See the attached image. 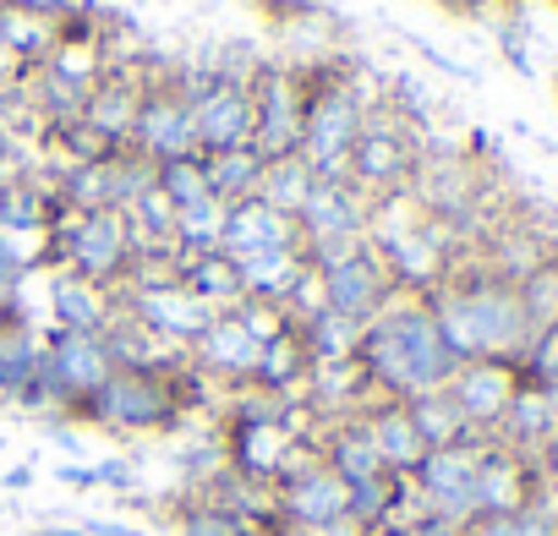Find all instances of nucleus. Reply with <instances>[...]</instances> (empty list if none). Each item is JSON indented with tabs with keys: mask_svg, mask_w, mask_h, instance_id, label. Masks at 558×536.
<instances>
[{
	"mask_svg": "<svg viewBox=\"0 0 558 536\" xmlns=\"http://www.w3.org/2000/svg\"><path fill=\"white\" fill-rule=\"evenodd\" d=\"M28 536H83V525L77 520H50V525H34Z\"/></svg>",
	"mask_w": 558,
	"mask_h": 536,
	"instance_id": "obj_43",
	"label": "nucleus"
},
{
	"mask_svg": "<svg viewBox=\"0 0 558 536\" xmlns=\"http://www.w3.org/2000/svg\"><path fill=\"white\" fill-rule=\"evenodd\" d=\"M405 536H465V525H454V520H438V514H416V520L405 525Z\"/></svg>",
	"mask_w": 558,
	"mask_h": 536,
	"instance_id": "obj_39",
	"label": "nucleus"
},
{
	"mask_svg": "<svg viewBox=\"0 0 558 536\" xmlns=\"http://www.w3.org/2000/svg\"><path fill=\"white\" fill-rule=\"evenodd\" d=\"M476 454H482V438L422 454V465L411 471L422 514H438V520H454V525L476 520Z\"/></svg>",
	"mask_w": 558,
	"mask_h": 536,
	"instance_id": "obj_9",
	"label": "nucleus"
},
{
	"mask_svg": "<svg viewBox=\"0 0 558 536\" xmlns=\"http://www.w3.org/2000/svg\"><path fill=\"white\" fill-rule=\"evenodd\" d=\"M356 367H362V378H367V389L378 400H416V394L449 389L460 362L444 345L427 302L411 296V291H395L389 307L362 324Z\"/></svg>",
	"mask_w": 558,
	"mask_h": 536,
	"instance_id": "obj_1",
	"label": "nucleus"
},
{
	"mask_svg": "<svg viewBox=\"0 0 558 536\" xmlns=\"http://www.w3.org/2000/svg\"><path fill=\"white\" fill-rule=\"evenodd\" d=\"M0 405H12V400H7V394H0Z\"/></svg>",
	"mask_w": 558,
	"mask_h": 536,
	"instance_id": "obj_47",
	"label": "nucleus"
},
{
	"mask_svg": "<svg viewBox=\"0 0 558 536\" xmlns=\"http://www.w3.org/2000/svg\"><path fill=\"white\" fill-rule=\"evenodd\" d=\"M56 482H66V487H77V492H94V487H99V471H94V465H56Z\"/></svg>",
	"mask_w": 558,
	"mask_h": 536,
	"instance_id": "obj_40",
	"label": "nucleus"
},
{
	"mask_svg": "<svg viewBox=\"0 0 558 536\" xmlns=\"http://www.w3.org/2000/svg\"><path fill=\"white\" fill-rule=\"evenodd\" d=\"M132 154H143L148 165L165 159H192L197 154V132H192V105L170 88V83H148L137 121H132Z\"/></svg>",
	"mask_w": 558,
	"mask_h": 536,
	"instance_id": "obj_11",
	"label": "nucleus"
},
{
	"mask_svg": "<svg viewBox=\"0 0 558 536\" xmlns=\"http://www.w3.org/2000/svg\"><path fill=\"white\" fill-rule=\"evenodd\" d=\"M175 285L186 291V296H197L208 313H230L235 302H241V268H235V257H225V252H181V268H175Z\"/></svg>",
	"mask_w": 558,
	"mask_h": 536,
	"instance_id": "obj_23",
	"label": "nucleus"
},
{
	"mask_svg": "<svg viewBox=\"0 0 558 536\" xmlns=\"http://www.w3.org/2000/svg\"><path fill=\"white\" fill-rule=\"evenodd\" d=\"M192 132H197V154H225L252 143V94L246 77H214V88L203 99H192Z\"/></svg>",
	"mask_w": 558,
	"mask_h": 536,
	"instance_id": "obj_16",
	"label": "nucleus"
},
{
	"mask_svg": "<svg viewBox=\"0 0 558 536\" xmlns=\"http://www.w3.org/2000/svg\"><path fill=\"white\" fill-rule=\"evenodd\" d=\"M12 154H17V137L0 126V175H12Z\"/></svg>",
	"mask_w": 558,
	"mask_h": 536,
	"instance_id": "obj_45",
	"label": "nucleus"
},
{
	"mask_svg": "<svg viewBox=\"0 0 558 536\" xmlns=\"http://www.w3.org/2000/svg\"><path fill=\"white\" fill-rule=\"evenodd\" d=\"M422 302H427L444 345L454 351V362H520V351L531 340L520 291L504 275H476V280L444 275Z\"/></svg>",
	"mask_w": 558,
	"mask_h": 536,
	"instance_id": "obj_2",
	"label": "nucleus"
},
{
	"mask_svg": "<svg viewBox=\"0 0 558 536\" xmlns=\"http://www.w3.org/2000/svg\"><path fill=\"white\" fill-rule=\"evenodd\" d=\"M0 230L45 235V186L34 175H0Z\"/></svg>",
	"mask_w": 558,
	"mask_h": 536,
	"instance_id": "obj_32",
	"label": "nucleus"
},
{
	"mask_svg": "<svg viewBox=\"0 0 558 536\" xmlns=\"http://www.w3.org/2000/svg\"><path fill=\"white\" fill-rule=\"evenodd\" d=\"M175 536H257V525H246V520H235V514H225L203 498H186L175 509Z\"/></svg>",
	"mask_w": 558,
	"mask_h": 536,
	"instance_id": "obj_36",
	"label": "nucleus"
},
{
	"mask_svg": "<svg viewBox=\"0 0 558 536\" xmlns=\"http://www.w3.org/2000/svg\"><path fill=\"white\" fill-rule=\"evenodd\" d=\"M77 525H83V536H148L143 525H132V520H105V514H83Z\"/></svg>",
	"mask_w": 558,
	"mask_h": 536,
	"instance_id": "obj_38",
	"label": "nucleus"
},
{
	"mask_svg": "<svg viewBox=\"0 0 558 536\" xmlns=\"http://www.w3.org/2000/svg\"><path fill=\"white\" fill-rule=\"evenodd\" d=\"M39 340H45L39 378H45L50 400L61 405V416L72 422V411H77L88 394L105 389V378L116 373V362H110V351H105L99 334H66V329H50V334H39Z\"/></svg>",
	"mask_w": 558,
	"mask_h": 536,
	"instance_id": "obj_8",
	"label": "nucleus"
},
{
	"mask_svg": "<svg viewBox=\"0 0 558 536\" xmlns=\"http://www.w3.org/2000/svg\"><path fill=\"white\" fill-rule=\"evenodd\" d=\"M252 94V148L263 159L302 148V77L291 61H257L246 77Z\"/></svg>",
	"mask_w": 558,
	"mask_h": 536,
	"instance_id": "obj_5",
	"label": "nucleus"
},
{
	"mask_svg": "<svg viewBox=\"0 0 558 536\" xmlns=\"http://www.w3.org/2000/svg\"><path fill=\"white\" fill-rule=\"evenodd\" d=\"M56 23L50 17H34V12H17L0 0V56H7L17 72H34L50 50H56Z\"/></svg>",
	"mask_w": 558,
	"mask_h": 536,
	"instance_id": "obj_26",
	"label": "nucleus"
},
{
	"mask_svg": "<svg viewBox=\"0 0 558 536\" xmlns=\"http://www.w3.org/2000/svg\"><path fill=\"white\" fill-rule=\"evenodd\" d=\"M313 186H318V175H313V165H307L302 154H279V159H268V165H263V186H257V197H263L274 214L302 219V208H307Z\"/></svg>",
	"mask_w": 558,
	"mask_h": 536,
	"instance_id": "obj_27",
	"label": "nucleus"
},
{
	"mask_svg": "<svg viewBox=\"0 0 558 536\" xmlns=\"http://www.w3.org/2000/svg\"><path fill=\"white\" fill-rule=\"evenodd\" d=\"M143 105V77L137 72H105V83L83 99V126L105 143V148H126L132 143V121Z\"/></svg>",
	"mask_w": 558,
	"mask_h": 536,
	"instance_id": "obj_20",
	"label": "nucleus"
},
{
	"mask_svg": "<svg viewBox=\"0 0 558 536\" xmlns=\"http://www.w3.org/2000/svg\"><path fill=\"white\" fill-rule=\"evenodd\" d=\"M154 192H159L175 214H181V208H192V203H208V170H203V154L154 165Z\"/></svg>",
	"mask_w": 558,
	"mask_h": 536,
	"instance_id": "obj_34",
	"label": "nucleus"
},
{
	"mask_svg": "<svg viewBox=\"0 0 558 536\" xmlns=\"http://www.w3.org/2000/svg\"><path fill=\"white\" fill-rule=\"evenodd\" d=\"M268 492H274L279 525H291V531H313V525L345 520V482L318 460L313 443H302V449L291 454V465L279 471V482H274Z\"/></svg>",
	"mask_w": 558,
	"mask_h": 536,
	"instance_id": "obj_6",
	"label": "nucleus"
},
{
	"mask_svg": "<svg viewBox=\"0 0 558 536\" xmlns=\"http://www.w3.org/2000/svg\"><path fill=\"white\" fill-rule=\"evenodd\" d=\"M121 313L137 324V329H148L159 345H170V351H192V340L208 329V307L197 302V296H186L181 285H143V291H121Z\"/></svg>",
	"mask_w": 558,
	"mask_h": 536,
	"instance_id": "obj_12",
	"label": "nucleus"
},
{
	"mask_svg": "<svg viewBox=\"0 0 558 536\" xmlns=\"http://www.w3.org/2000/svg\"><path fill=\"white\" fill-rule=\"evenodd\" d=\"M318 291H324V307H329V313L367 324V318H378V313L389 307V296H395L400 285H395V275L384 268V257L362 241L351 257L318 268Z\"/></svg>",
	"mask_w": 558,
	"mask_h": 536,
	"instance_id": "obj_10",
	"label": "nucleus"
},
{
	"mask_svg": "<svg viewBox=\"0 0 558 536\" xmlns=\"http://www.w3.org/2000/svg\"><path fill=\"white\" fill-rule=\"evenodd\" d=\"M94 471H99V487H110V492H121V498H132V487H137V465H132L126 454H110V460H94Z\"/></svg>",
	"mask_w": 558,
	"mask_h": 536,
	"instance_id": "obj_37",
	"label": "nucleus"
},
{
	"mask_svg": "<svg viewBox=\"0 0 558 536\" xmlns=\"http://www.w3.org/2000/svg\"><path fill=\"white\" fill-rule=\"evenodd\" d=\"M444 7H454V0H444Z\"/></svg>",
	"mask_w": 558,
	"mask_h": 536,
	"instance_id": "obj_48",
	"label": "nucleus"
},
{
	"mask_svg": "<svg viewBox=\"0 0 558 536\" xmlns=\"http://www.w3.org/2000/svg\"><path fill=\"white\" fill-rule=\"evenodd\" d=\"M219 241H225V203H192V208H181L175 214V246L192 257V252H219Z\"/></svg>",
	"mask_w": 558,
	"mask_h": 536,
	"instance_id": "obj_35",
	"label": "nucleus"
},
{
	"mask_svg": "<svg viewBox=\"0 0 558 536\" xmlns=\"http://www.w3.org/2000/svg\"><path fill=\"white\" fill-rule=\"evenodd\" d=\"M514 394H520V367L514 362H460L454 378H449V400L460 405V416L476 438L498 433Z\"/></svg>",
	"mask_w": 558,
	"mask_h": 536,
	"instance_id": "obj_15",
	"label": "nucleus"
},
{
	"mask_svg": "<svg viewBox=\"0 0 558 536\" xmlns=\"http://www.w3.org/2000/svg\"><path fill=\"white\" fill-rule=\"evenodd\" d=\"M411 175H416V137L405 132V121L389 105H373L367 126L351 148L345 181H356L367 197H378V192H400Z\"/></svg>",
	"mask_w": 558,
	"mask_h": 536,
	"instance_id": "obj_7",
	"label": "nucleus"
},
{
	"mask_svg": "<svg viewBox=\"0 0 558 536\" xmlns=\"http://www.w3.org/2000/svg\"><path fill=\"white\" fill-rule=\"evenodd\" d=\"M542 498V465L498 438H482L476 454V514H509Z\"/></svg>",
	"mask_w": 558,
	"mask_h": 536,
	"instance_id": "obj_13",
	"label": "nucleus"
},
{
	"mask_svg": "<svg viewBox=\"0 0 558 536\" xmlns=\"http://www.w3.org/2000/svg\"><path fill=\"white\" fill-rule=\"evenodd\" d=\"M45 285H50V318L66 334H105L121 318V296L94 280H77L72 268H56Z\"/></svg>",
	"mask_w": 558,
	"mask_h": 536,
	"instance_id": "obj_18",
	"label": "nucleus"
},
{
	"mask_svg": "<svg viewBox=\"0 0 558 536\" xmlns=\"http://www.w3.org/2000/svg\"><path fill=\"white\" fill-rule=\"evenodd\" d=\"M39 72L88 99L105 83V45H66V39H56V50L39 61Z\"/></svg>",
	"mask_w": 558,
	"mask_h": 536,
	"instance_id": "obj_31",
	"label": "nucleus"
},
{
	"mask_svg": "<svg viewBox=\"0 0 558 536\" xmlns=\"http://www.w3.org/2000/svg\"><path fill=\"white\" fill-rule=\"evenodd\" d=\"M405 411H411V427H416V438H422L427 449H454V443H476V433L465 427V416H460V405L449 400V389L416 394V400H405Z\"/></svg>",
	"mask_w": 558,
	"mask_h": 536,
	"instance_id": "obj_29",
	"label": "nucleus"
},
{
	"mask_svg": "<svg viewBox=\"0 0 558 536\" xmlns=\"http://www.w3.org/2000/svg\"><path fill=\"white\" fill-rule=\"evenodd\" d=\"M34 476H39V465H12L7 476H0V487H7V492H23V487H34Z\"/></svg>",
	"mask_w": 558,
	"mask_h": 536,
	"instance_id": "obj_42",
	"label": "nucleus"
},
{
	"mask_svg": "<svg viewBox=\"0 0 558 536\" xmlns=\"http://www.w3.org/2000/svg\"><path fill=\"white\" fill-rule=\"evenodd\" d=\"M235 268H241V296L274 302V307H286L291 285L307 275L302 252H263V257H246V263H235Z\"/></svg>",
	"mask_w": 558,
	"mask_h": 536,
	"instance_id": "obj_28",
	"label": "nucleus"
},
{
	"mask_svg": "<svg viewBox=\"0 0 558 536\" xmlns=\"http://www.w3.org/2000/svg\"><path fill=\"white\" fill-rule=\"evenodd\" d=\"M296 66V61H291ZM302 77V159L313 165L318 181H340L345 165H351V148L367 126V110H373V94L340 72V61H313V66H296Z\"/></svg>",
	"mask_w": 558,
	"mask_h": 536,
	"instance_id": "obj_4",
	"label": "nucleus"
},
{
	"mask_svg": "<svg viewBox=\"0 0 558 536\" xmlns=\"http://www.w3.org/2000/svg\"><path fill=\"white\" fill-rule=\"evenodd\" d=\"M356 416H362V427H367V438H373V449H378V460H384L389 476H411L422 465L427 443L416 438L405 400H367Z\"/></svg>",
	"mask_w": 558,
	"mask_h": 536,
	"instance_id": "obj_21",
	"label": "nucleus"
},
{
	"mask_svg": "<svg viewBox=\"0 0 558 536\" xmlns=\"http://www.w3.org/2000/svg\"><path fill=\"white\" fill-rule=\"evenodd\" d=\"M263 165H268V159H263L252 143L225 148V154H208V159H203V170H208V197L225 203V208L257 197V186H263Z\"/></svg>",
	"mask_w": 558,
	"mask_h": 536,
	"instance_id": "obj_25",
	"label": "nucleus"
},
{
	"mask_svg": "<svg viewBox=\"0 0 558 536\" xmlns=\"http://www.w3.org/2000/svg\"><path fill=\"white\" fill-rule=\"evenodd\" d=\"M313 449H318V460H324L345 487L373 482V476H389L384 460H378V449H373V438H367V427H362V416H335V422H324V427L313 433Z\"/></svg>",
	"mask_w": 558,
	"mask_h": 536,
	"instance_id": "obj_22",
	"label": "nucleus"
},
{
	"mask_svg": "<svg viewBox=\"0 0 558 536\" xmlns=\"http://www.w3.org/2000/svg\"><path fill=\"white\" fill-rule=\"evenodd\" d=\"M72 7H94V12H105V0H72Z\"/></svg>",
	"mask_w": 558,
	"mask_h": 536,
	"instance_id": "obj_46",
	"label": "nucleus"
},
{
	"mask_svg": "<svg viewBox=\"0 0 558 536\" xmlns=\"http://www.w3.org/2000/svg\"><path fill=\"white\" fill-rule=\"evenodd\" d=\"M7 7H17V12H34V17H61L66 7H72V0H7Z\"/></svg>",
	"mask_w": 558,
	"mask_h": 536,
	"instance_id": "obj_41",
	"label": "nucleus"
},
{
	"mask_svg": "<svg viewBox=\"0 0 558 536\" xmlns=\"http://www.w3.org/2000/svg\"><path fill=\"white\" fill-rule=\"evenodd\" d=\"M302 241H318V235H367L373 224V197L356 186V181H318L307 208H302Z\"/></svg>",
	"mask_w": 558,
	"mask_h": 536,
	"instance_id": "obj_19",
	"label": "nucleus"
},
{
	"mask_svg": "<svg viewBox=\"0 0 558 536\" xmlns=\"http://www.w3.org/2000/svg\"><path fill=\"white\" fill-rule=\"evenodd\" d=\"M296 334H302L313 367H324V362H356V345H362V324H356V318H340V313H329V307L307 313V318L296 324Z\"/></svg>",
	"mask_w": 558,
	"mask_h": 536,
	"instance_id": "obj_30",
	"label": "nucleus"
},
{
	"mask_svg": "<svg viewBox=\"0 0 558 536\" xmlns=\"http://www.w3.org/2000/svg\"><path fill=\"white\" fill-rule=\"evenodd\" d=\"M465 536H558V509L547 498H536L509 514H476V520H465Z\"/></svg>",
	"mask_w": 558,
	"mask_h": 536,
	"instance_id": "obj_33",
	"label": "nucleus"
},
{
	"mask_svg": "<svg viewBox=\"0 0 558 536\" xmlns=\"http://www.w3.org/2000/svg\"><path fill=\"white\" fill-rule=\"evenodd\" d=\"M225 257L246 263V257H263V252H302V224L274 214L263 197H246L235 208H225V241H219Z\"/></svg>",
	"mask_w": 558,
	"mask_h": 536,
	"instance_id": "obj_17",
	"label": "nucleus"
},
{
	"mask_svg": "<svg viewBox=\"0 0 558 536\" xmlns=\"http://www.w3.org/2000/svg\"><path fill=\"white\" fill-rule=\"evenodd\" d=\"M208 378L192 362L175 367H116L105 378L99 394H88L72 422L77 427H99L116 438H143V433H170L197 400H203Z\"/></svg>",
	"mask_w": 558,
	"mask_h": 536,
	"instance_id": "obj_3",
	"label": "nucleus"
},
{
	"mask_svg": "<svg viewBox=\"0 0 558 536\" xmlns=\"http://www.w3.org/2000/svg\"><path fill=\"white\" fill-rule=\"evenodd\" d=\"M536 465H542V482H553V487H558V438L536 454Z\"/></svg>",
	"mask_w": 558,
	"mask_h": 536,
	"instance_id": "obj_44",
	"label": "nucleus"
},
{
	"mask_svg": "<svg viewBox=\"0 0 558 536\" xmlns=\"http://www.w3.org/2000/svg\"><path fill=\"white\" fill-rule=\"evenodd\" d=\"M307 373H313V356H307V345H302V334H296V324H291L286 334H274V340L263 345L257 373H252V389H263V394H274V400H296V394L307 389Z\"/></svg>",
	"mask_w": 558,
	"mask_h": 536,
	"instance_id": "obj_24",
	"label": "nucleus"
},
{
	"mask_svg": "<svg viewBox=\"0 0 558 536\" xmlns=\"http://www.w3.org/2000/svg\"><path fill=\"white\" fill-rule=\"evenodd\" d=\"M257 356H263V340L235 318V313H214L208 329L192 340L186 362L208 378V383H235V389H252V373H257Z\"/></svg>",
	"mask_w": 558,
	"mask_h": 536,
	"instance_id": "obj_14",
	"label": "nucleus"
}]
</instances>
